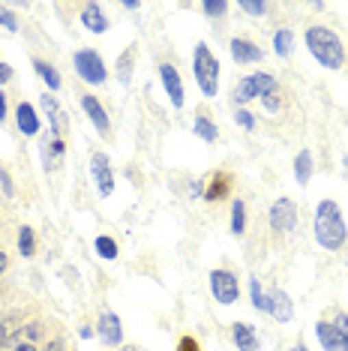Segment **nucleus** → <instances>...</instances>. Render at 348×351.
<instances>
[{"mask_svg": "<svg viewBox=\"0 0 348 351\" xmlns=\"http://www.w3.org/2000/svg\"><path fill=\"white\" fill-rule=\"evenodd\" d=\"M312 228H315V241H319V246L327 252L343 250L345 241H348L343 210H339V204L330 202V198H324V202H319V207H315Z\"/></svg>", "mask_w": 348, "mask_h": 351, "instance_id": "1", "label": "nucleus"}, {"mask_svg": "<svg viewBox=\"0 0 348 351\" xmlns=\"http://www.w3.org/2000/svg\"><path fill=\"white\" fill-rule=\"evenodd\" d=\"M306 49L324 69H339L345 60L343 39H339L330 27H310L306 30Z\"/></svg>", "mask_w": 348, "mask_h": 351, "instance_id": "2", "label": "nucleus"}, {"mask_svg": "<svg viewBox=\"0 0 348 351\" xmlns=\"http://www.w3.org/2000/svg\"><path fill=\"white\" fill-rule=\"evenodd\" d=\"M192 75L199 82V90L208 99H213L219 93V60L213 58V51L204 43H199L192 51Z\"/></svg>", "mask_w": 348, "mask_h": 351, "instance_id": "3", "label": "nucleus"}, {"mask_svg": "<svg viewBox=\"0 0 348 351\" xmlns=\"http://www.w3.org/2000/svg\"><path fill=\"white\" fill-rule=\"evenodd\" d=\"M75 73L84 78L87 84H105V63H102V58L93 49H82V51H75Z\"/></svg>", "mask_w": 348, "mask_h": 351, "instance_id": "4", "label": "nucleus"}, {"mask_svg": "<svg viewBox=\"0 0 348 351\" xmlns=\"http://www.w3.org/2000/svg\"><path fill=\"white\" fill-rule=\"evenodd\" d=\"M210 294L216 303H223V306H232L240 298V285H237V276L232 270H213L210 274Z\"/></svg>", "mask_w": 348, "mask_h": 351, "instance_id": "5", "label": "nucleus"}, {"mask_svg": "<svg viewBox=\"0 0 348 351\" xmlns=\"http://www.w3.org/2000/svg\"><path fill=\"white\" fill-rule=\"evenodd\" d=\"M271 90H273V75H267V73H252V75H247L240 84L234 87V99H237V102H249V99L264 97V93H271Z\"/></svg>", "mask_w": 348, "mask_h": 351, "instance_id": "6", "label": "nucleus"}, {"mask_svg": "<svg viewBox=\"0 0 348 351\" xmlns=\"http://www.w3.org/2000/svg\"><path fill=\"white\" fill-rule=\"evenodd\" d=\"M271 228L279 234H288L297 228V204L291 198H276L271 204Z\"/></svg>", "mask_w": 348, "mask_h": 351, "instance_id": "7", "label": "nucleus"}, {"mask_svg": "<svg viewBox=\"0 0 348 351\" xmlns=\"http://www.w3.org/2000/svg\"><path fill=\"white\" fill-rule=\"evenodd\" d=\"M264 313H271V318H276L279 324H288L291 318H295V303L282 289H271L264 300Z\"/></svg>", "mask_w": 348, "mask_h": 351, "instance_id": "8", "label": "nucleus"}, {"mask_svg": "<svg viewBox=\"0 0 348 351\" xmlns=\"http://www.w3.org/2000/svg\"><path fill=\"white\" fill-rule=\"evenodd\" d=\"M90 174H93V180H97V189H99L102 198H108L114 193V174L108 169V159L102 154H97L90 159Z\"/></svg>", "mask_w": 348, "mask_h": 351, "instance_id": "9", "label": "nucleus"}, {"mask_svg": "<svg viewBox=\"0 0 348 351\" xmlns=\"http://www.w3.org/2000/svg\"><path fill=\"white\" fill-rule=\"evenodd\" d=\"M160 78L165 84V93H169L171 106L174 108H184V82H180L177 69H174L171 63H162V66H160Z\"/></svg>", "mask_w": 348, "mask_h": 351, "instance_id": "10", "label": "nucleus"}, {"mask_svg": "<svg viewBox=\"0 0 348 351\" xmlns=\"http://www.w3.org/2000/svg\"><path fill=\"white\" fill-rule=\"evenodd\" d=\"M315 337H319L324 351H348V342H345L343 333L336 330L334 322H319L315 324Z\"/></svg>", "mask_w": 348, "mask_h": 351, "instance_id": "11", "label": "nucleus"}, {"mask_svg": "<svg viewBox=\"0 0 348 351\" xmlns=\"http://www.w3.org/2000/svg\"><path fill=\"white\" fill-rule=\"evenodd\" d=\"M97 330H99V339L105 342V346H121L123 342V327H121V318L114 313H102Z\"/></svg>", "mask_w": 348, "mask_h": 351, "instance_id": "12", "label": "nucleus"}, {"mask_svg": "<svg viewBox=\"0 0 348 351\" xmlns=\"http://www.w3.org/2000/svg\"><path fill=\"white\" fill-rule=\"evenodd\" d=\"M232 339H234L237 351H261V346H258V330L252 324H247V322H234L232 324Z\"/></svg>", "mask_w": 348, "mask_h": 351, "instance_id": "13", "label": "nucleus"}, {"mask_svg": "<svg viewBox=\"0 0 348 351\" xmlns=\"http://www.w3.org/2000/svg\"><path fill=\"white\" fill-rule=\"evenodd\" d=\"M82 108H84V114L90 117V123H93V130H97V132H102V135L112 132V121H108L105 108L99 106L97 97H82Z\"/></svg>", "mask_w": 348, "mask_h": 351, "instance_id": "14", "label": "nucleus"}, {"mask_svg": "<svg viewBox=\"0 0 348 351\" xmlns=\"http://www.w3.org/2000/svg\"><path fill=\"white\" fill-rule=\"evenodd\" d=\"M228 49H232V58H234L237 63H258V60H264V51H261L256 43H249V39L234 36Z\"/></svg>", "mask_w": 348, "mask_h": 351, "instance_id": "15", "label": "nucleus"}, {"mask_svg": "<svg viewBox=\"0 0 348 351\" xmlns=\"http://www.w3.org/2000/svg\"><path fill=\"white\" fill-rule=\"evenodd\" d=\"M15 121H18L21 135H36L39 132V114L30 102H21V106L15 108Z\"/></svg>", "mask_w": 348, "mask_h": 351, "instance_id": "16", "label": "nucleus"}, {"mask_svg": "<svg viewBox=\"0 0 348 351\" xmlns=\"http://www.w3.org/2000/svg\"><path fill=\"white\" fill-rule=\"evenodd\" d=\"M82 25L90 30V34H105V30H108V19H105V12H102L97 3H87L82 10Z\"/></svg>", "mask_w": 348, "mask_h": 351, "instance_id": "17", "label": "nucleus"}, {"mask_svg": "<svg viewBox=\"0 0 348 351\" xmlns=\"http://www.w3.org/2000/svg\"><path fill=\"white\" fill-rule=\"evenodd\" d=\"M34 69H36V75L42 78V84L49 87L51 93H58V90H60V73L51 66V63H45V60H34Z\"/></svg>", "mask_w": 348, "mask_h": 351, "instance_id": "18", "label": "nucleus"}, {"mask_svg": "<svg viewBox=\"0 0 348 351\" xmlns=\"http://www.w3.org/2000/svg\"><path fill=\"white\" fill-rule=\"evenodd\" d=\"M312 178V154L310 150H300L297 159H295V180L300 183V186H306Z\"/></svg>", "mask_w": 348, "mask_h": 351, "instance_id": "19", "label": "nucleus"}, {"mask_svg": "<svg viewBox=\"0 0 348 351\" xmlns=\"http://www.w3.org/2000/svg\"><path fill=\"white\" fill-rule=\"evenodd\" d=\"M132 66H136V49H126L121 58H117V82L129 84L132 82Z\"/></svg>", "mask_w": 348, "mask_h": 351, "instance_id": "20", "label": "nucleus"}, {"mask_svg": "<svg viewBox=\"0 0 348 351\" xmlns=\"http://www.w3.org/2000/svg\"><path fill=\"white\" fill-rule=\"evenodd\" d=\"M192 130H195V135H199L201 141H216V138H219L216 123H213L208 114H199V117H195V126H192Z\"/></svg>", "mask_w": 348, "mask_h": 351, "instance_id": "21", "label": "nucleus"}, {"mask_svg": "<svg viewBox=\"0 0 348 351\" xmlns=\"http://www.w3.org/2000/svg\"><path fill=\"white\" fill-rule=\"evenodd\" d=\"M291 49H295V34H291L288 27L276 30V36H273V51L279 54V58H288Z\"/></svg>", "mask_w": 348, "mask_h": 351, "instance_id": "22", "label": "nucleus"}, {"mask_svg": "<svg viewBox=\"0 0 348 351\" xmlns=\"http://www.w3.org/2000/svg\"><path fill=\"white\" fill-rule=\"evenodd\" d=\"M93 246H97V252H99L105 261H114L117 255H121V250H117V243H114V237H108V234H99Z\"/></svg>", "mask_w": 348, "mask_h": 351, "instance_id": "23", "label": "nucleus"}, {"mask_svg": "<svg viewBox=\"0 0 348 351\" xmlns=\"http://www.w3.org/2000/svg\"><path fill=\"white\" fill-rule=\"evenodd\" d=\"M232 231L234 234H243V231H247V204L243 202L232 204Z\"/></svg>", "mask_w": 348, "mask_h": 351, "instance_id": "24", "label": "nucleus"}, {"mask_svg": "<svg viewBox=\"0 0 348 351\" xmlns=\"http://www.w3.org/2000/svg\"><path fill=\"white\" fill-rule=\"evenodd\" d=\"M18 252L25 255V258H30V255L36 252V237H34V231H30V226L18 231Z\"/></svg>", "mask_w": 348, "mask_h": 351, "instance_id": "25", "label": "nucleus"}, {"mask_svg": "<svg viewBox=\"0 0 348 351\" xmlns=\"http://www.w3.org/2000/svg\"><path fill=\"white\" fill-rule=\"evenodd\" d=\"M223 195H228V178H223V174H213L210 189L204 193V198H208V202H216V198H223Z\"/></svg>", "mask_w": 348, "mask_h": 351, "instance_id": "26", "label": "nucleus"}, {"mask_svg": "<svg viewBox=\"0 0 348 351\" xmlns=\"http://www.w3.org/2000/svg\"><path fill=\"white\" fill-rule=\"evenodd\" d=\"M201 12L208 15V19H223V15L228 12V3H225V0H204Z\"/></svg>", "mask_w": 348, "mask_h": 351, "instance_id": "27", "label": "nucleus"}, {"mask_svg": "<svg viewBox=\"0 0 348 351\" xmlns=\"http://www.w3.org/2000/svg\"><path fill=\"white\" fill-rule=\"evenodd\" d=\"M249 298H252V306L264 313V300H267V294H264V289H261V282H258L256 276L249 279Z\"/></svg>", "mask_w": 348, "mask_h": 351, "instance_id": "28", "label": "nucleus"}, {"mask_svg": "<svg viewBox=\"0 0 348 351\" xmlns=\"http://www.w3.org/2000/svg\"><path fill=\"white\" fill-rule=\"evenodd\" d=\"M42 108H45V114H49V121L54 126V121H58V114H60V106H58V99H54L51 93H45L42 97Z\"/></svg>", "mask_w": 348, "mask_h": 351, "instance_id": "29", "label": "nucleus"}, {"mask_svg": "<svg viewBox=\"0 0 348 351\" xmlns=\"http://www.w3.org/2000/svg\"><path fill=\"white\" fill-rule=\"evenodd\" d=\"M240 10L247 15H264L267 3H261V0H240Z\"/></svg>", "mask_w": 348, "mask_h": 351, "instance_id": "30", "label": "nucleus"}, {"mask_svg": "<svg viewBox=\"0 0 348 351\" xmlns=\"http://www.w3.org/2000/svg\"><path fill=\"white\" fill-rule=\"evenodd\" d=\"M234 121H237V126H243V130H256V117H252L247 108H237L234 111Z\"/></svg>", "mask_w": 348, "mask_h": 351, "instance_id": "31", "label": "nucleus"}, {"mask_svg": "<svg viewBox=\"0 0 348 351\" xmlns=\"http://www.w3.org/2000/svg\"><path fill=\"white\" fill-rule=\"evenodd\" d=\"M0 25H3L6 30H12V34L18 30V21H15V15L10 10H3V6H0Z\"/></svg>", "mask_w": 348, "mask_h": 351, "instance_id": "32", "label": "nucleus"}, {"mask_svg": "<svg viewBox=\"0 0 348 351\" xmlns=\"http://www.w3.org/2000/svg\"><path fill=\"white\" fill-rule=\"evenodd\" d=\"M0 186H3L6 198H12V195H15V189H12V178L6 174V169H0Z\"/></svg>", "mask_w": 348, "mask_h": 351, "instance_id": "33", "label": "nucleus"}, {"mask_svg": "<svg viewBox=\"0 0 348 351\" xmlns=\"http://www.w3.org/2000/svg\"><path fill=\"white\" fill-rule=\"evenodd\" d=\"M334 324H336V330L343 333V337H345V342H348V315H345V313H339V315L334 318Z\"/></svg>", "mask_w": 348, "mask_h": 351, "instance_id": "34", "label": "nucleus"}, {"mask_svg": "<svg viewBox=\"0 0 348 351\" xmlns=\"http://www.w3.org/2000/svg\"><path fill=\"white\" fill-rule=\"evenodd\" d=\"M177 351H201V348H199V342H195L192 337H184L177 342Z\"/></svg>", "mask_w": 348, "mask_h": 351, "instance_id": "35", "label": "nucleus"}, {"mask_svg": "<svg viewBox=\"0 0 348 351\" xmlns=\"http://www.w3.org/2000/svg\"><path fill=\"white\" fill-rule=\"evenodd\" d=\"M261 102H264L267 111H279V99H276L273 93H264V97H261Z\"/></svg>", "mask_w": 348, "mask_h": 351, "instance_id": "36", "label": "nucleus"}, {"mask_svg": "<svg viewBox=\"0 0 348 351\" xmlns=\"http://www.w3.org/2000/svg\"><path fill=\"white\" fill-rule=\"evenodd\" d=\"M10 78H12V66L10 63H0V84L10 82Z\"/></svg>", "mask_w": 348, "mask_h": 351, "instance_id": "37", "label": "nucleus"}, {"mask_svg": "<svg viewBox=\"0 0 348 351\" xmlns=\"http://www.w3.org/2000/svg\"><path fill=\"white\" fill-rule=\"evenodd\" d=\"M10 337H12V333L6 330V324H0V346H6V342H10Z\"/></svg>", "mask_w": 348, "mask_h": 351, "instance_id": "38", "label": "nucleus"}, {"mask_svg": "<svg viewBox=\"0 0 348 351\" xmlns=\"http://www.w3.org/2000/svg\"><path fill=\"white\" fill-rule=\"evenodd\" d=\"M0 121H6V93L0 90Z\"/></svg>", "mask_w": 348, "mask_h": 351, "instance_id": "39", "label": "nucleus"}, {"mask_svg": "<svg viewBox=\"0 0 348 351\" xmlns=\"http://www.w3.org/2000/svg\"><path fill=\"white\" fill-rule=\"evenodd\" d=\"M6 267H10V258H6V252H0V274H3Z\"/></svg>", "mask_w": 348, "mask_h": 351, "instance_id": "40", "label": "nucleus"}, {"mask_svg": "<svg viewBox=\"0 0 348 351\" xmlns=\"http://www.w3.org/2000/svg\"><path fill=\"white\" fill-rule=\"evenodd\" d=\"M138 6H141V3H136V0H126V3H123V10H129V12H136V10H138Z\"/></svg>", "mask_w": 348, "mask_h": 351, "instance_id": "41", "label": "nucleus"}, {"mask_svg": "<svg viewBox=\"0 0 348 351\" xmlns=\"http://www.w3.org/2000/svg\"><path fill=\"white\" fill-rule=\"evenodd\" d=\"M10 351H36L34 346H10Z\"/></svg>", "mask_w": 348, "mask_h": 351, "instance_id": "42", "label": "nucleus"}, {"mask_svg": "<svg viewBox=\"0 0 348 351\" xmlns=\"http://www.w3.org/2000/svg\"><path fill=\"white\" fill-rule=\"evenodd\" d=\"M42 351H63V348H60V342H51V346H45Z\"/></svg>", "mask_w": 348, "mask_h": 351, "instance_id": "43", "label": "nucleus"}, {"mask_svg": "<svg viewBox=\"0 0 348 351\" xmlns=\"http://www.w3.org/2000/svg\"><path fill=\"white\" fill-rule=\"evenodd\" d=\"M123 351H145V348H138V346H126Z\"/></svg>", "mask_w": 348, "mask_h": 351, "instance_id": "44", "label": "nucleus"}, {"mask_svg": "<svg viewBox=\"0 0 348 351\" xmlns=\"http://www.w3.org/2000/svg\"><path fill=\"white\" fill-rule=\"evenodd\" d=\"M291 351H310V348H306V346H300V342H297V346L291 348Z\"/></svg>", "mask_w": 348, "mask_h": 351, "instance_id": "45", "label": "nucleus"}]
</instances>
